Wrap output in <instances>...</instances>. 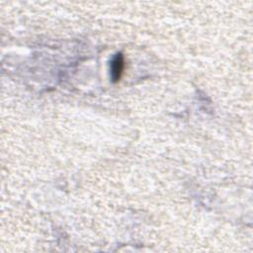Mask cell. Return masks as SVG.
<instances>
[{
  "instance_id": "1",
  "label": "cell",
  "mask_w": 253,
  "mask_h": 253,
  "mask_svg": "<svg viewBox=\"0 0 253 253\" xmlns=\"http://www.w3.org/2000/svg\"><path fill=\"white\" fill-rule=\"evenodd\" d=\"M124 66H125V61H124V55L120 52L117 53L112 61H111V65H110V71H111V78L113 82H118L121 79L123 70H124Z\"/></svg>"
}]
</instances>
